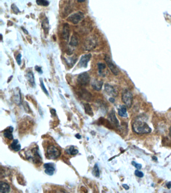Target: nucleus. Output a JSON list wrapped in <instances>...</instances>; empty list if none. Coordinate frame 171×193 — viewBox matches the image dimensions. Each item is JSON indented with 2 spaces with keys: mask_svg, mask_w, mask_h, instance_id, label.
<instances>
[{
  "mask_svg": "<svg viewBox=\"0 0 171 193\" xmlns=\"http://www.w3.org/2000/svg\"><path fill=\"white\" fill-rule=\"evenodd\" d=\"M22 30H23L24 32L25 33H26V34H28V32L27 30H26L25 29H24L23 28H22Z\"/></svg>",
  "mask_w": 171,
  "mask_h": 193,
  "instance_id": "nucleus-37",
  "label": "nucleus"
},
{
  "mask_svg": "<svg viewBox=\"0 0 171 193\" xmlns=\"http://www.w3.org/2000/svg\"><path fill=\"white\" fill-rule=\"evenodd\" d=\"M75 136H76V137L77 138H78V139H80L81 138V135H80L79 134H77L76 135H75Z\"/></svg>",
  "mask_w": 171,
  "mask_h": 193,
  "instance_id": "nucleus-38",
  "label": "nucleus"
},
{
  "mask_svg": "<svg viewBox=\"0 0 171 193\" xmlns=\"http://www.w3.org/2000/svg\"><path fill=\"white\" fill-rule=\"evenodd\" d=\"M169 136L171 139V126L170 127L169 129Z\"/></svg>",
  "mask_w": 171,
  "mask_h": 193,
  "instance_id": "nucleus-39",
  "label": "nucleus"
},
{
  "mask_svg": "<svg viewBox=\"0 0 171 193\" xmlns=\"http://www.w3.org/2000/svg\"><path fill=\"white\" fill-rule=\"evenodd\" d=\"M36 3L39 6H48L49 4V2L47 0H36Z\"/></svg>",
  "mask_w": 171,
  "mask_h": 193,
  "instance_id": "nucleus-23",
  "label": "nucleus"
},
{
  "mask_svg": "<svg viewBox=\"0 0 171 193\" xmlns=\"http://www.w3.org/2000/svg\"><path fill=\"white\" fill-rule=\"evenodd\" d=\"M76 60L77 58H74V57L73 58H72V57H71V58H69L68 60L66 59V61H67L68 65H69V66L71 65V66H73L74 64H75Z\"/></svg>",
  "mask_w": 171,
  "mask_h": 193,
  "instance_id": "nucleus-26",
  "label": "nucleus"
},
{
  "mask_svg": "<svg viewBox=\"0 0 171 193\" xmlns=\"http://www.w3.org/2000/svg\"><path fill=\"white\" fill-rule=\"evenodd\" d=\"M80 96L84 100L87 101H90L91 100V96L90 92L85 90H82L80 91Z\"/></svg>",
  "mask_w": 171,
  "mask_h": 193,
  "instance_id": "nucleus-14",
  "label": "nucleus"
},
{
  "mask_svg": "<svg viewBox=\"0 0 171 193\" xmlns=\"http://www.w3.org/2000/svg\"><path fill=\"white\" fill-rule=\"evenodd\" d=\"M11 147L12 149L15 151H19L21 148V146L20 144H19V141L18 139H15L13 140V143L11 145Z\"/></svg>",
  "mask_w": 171,
  "mask_h": 193,
  "instance_id": "nucleus-18",
  "label": "nucleus"
},
{
  "mask_svg": "<svg viewBox=\"0 0 171 193\" xmlns=\"http://www.w3.org/2000/svg\"><path fill=\"white\" fill-rule=\"evenodd\" d=\"M132 165H134V167H135L137 169H140L142 168V165L140 164H137L135 162L132 161Z\"/></svg>",
  "mask_w": 171,
  "mask_h": 193,
  "instance_id": "nucleus-32",
  "label": "nucleus"
},
{
  "mask_svg": "<svg viewBox=\"0 0 171 193\" xmlns=\"http://www.w3.org/2000/svg\"><path fill=\"white\" fill-rule=\"evenodd\" d=\"M104 90L108 95L111 96H117V93L114 87L106 83L104 86Z\"/></svg>",
  "mask_w": 171,
  "mask_h": 193,
  "instance_id": "nucleus-9",
  "label": "nucleus"
},
{
  "mask_svg": "<svg viewBox=\"0 0 171 193\" xmlns=\"http://www.w3.org/2000/svg\"><path fill=\"white\" fill-rule=\"evenodd\" d=\"M69 44L73 46H76L78 44V40L77 38L74 35L72 36L71 39Z\"/></svg>",
  "mask_w": 171,
  "mask_h": 193,
  "instance_id": "nucleus-24",
  "label": "nucleus"
},
{
  "mask_svg": "<svg viewBox=\"0 0 171 193\" xmlns=\"http://www.w3.org/2000/svg\"><path fill=\"white\" fill-rule=\"evenodd\" d=\"M13 127L10 126L6 129L4 131V135L5 137L8 138L9 140H12L13 139V135L12 133L13 132Z\"/></svg>",
  "mask_w": 171,
  "mask_h": 193,
  "instance_id": "nucleus-13",
  "label": "nucleus"
},
{
  "mask_svg": "<svg viewBox=\"0 0 171 193\" xmlns=\"http://www.w3.org/2000/svg\"><path fill=\"white\" fill-rule=\"evenodd\" d=\"M13 100L15 102V103L18 105H19L21 103V92L19 89L16 90V92L14 93Z\"/></svg>",
  "mask_w": 171,
  "mask_h": 193,
  "instance_id": "nucleus-12",
  "label": "nucleus"
},
{
  "mask_svg": "<svg viewBox=\"0 0 171 193\" xmlns=\"http://www.w3.org/2000/svg\"><path fill=\"white\" fill-rule=\"evenodd\" d=\"M26 78L27 79L28 82H29L32 87H34L35 86V78L34 74L32 72H28L26 75Z\"/></svg>",
  "mask_w": 171,
  "mask_h": 193,
  "instance_id": "nucleus-17",
  "label": "nucleus"
},
{
  "mask_svg": "<svg viewBox=\"0 0 171 193\" xmlns=\"http://www.w3.org/2000/svg\"><path fill=\"white\" fill-rule=\"evenodd\" d=\"M92 174L95 175V177H98V178L100 177V170H99V167H98L97 164H95V167H93V170H92Z\"/></svg>",
  "mask_w": 171,
  "mask_h": 193,
  "instance_id": "nucleus-22",
  "label": "nucleus"
},
{
  "mask_svg": "<svg viewBox=\"0 0 171 193\" xmlns=\"http://www.w3.org/2000/svg\"><path fill=\"white\" fill-rule=\"evenodd\" d=\"M21 54L19 53L18 56H17L16 61L18 65H20L21 64Z\"/></svg>",
  "mask_w": 171,
  "mask_h": 193,
  "instance_id": "nucleus-31",
  "label": "nucleus"
},
{
  "mask_svg": "<svg viewBox=\"0 0 171 193\" xmlns=\"http://www.w3.org/2000/svg\"><path fill=\"white\" fill-rule=\"evenodd\" d=\"M49 22L48 21L47 19H46V20H44V21L42 23V27L44 28V29H45V30L46 29H48V25H49Z\"/></svg>",
  "mask_w": 171,
  "mask_h": 193,
  "instance_id": "nucleus-28",
  "label": "nucleus"
},
{
  "mask_svg": "<svg viewBox=\"0 0 171 193\" xmlns=\"http://www.w3.org/2000/svg\"><path fill=\"white\" fill-rule=\"evenodd\" d=\"M0 192L1 193H8L10 191V186L8 183L4 182L0 183Z\"/></svg>",
  "mask_w": 171,
  "mask_h": 193,
  "instance_id": "nucleus-15",
  "label": "nucleus"
},
{
  "mask_svg": "<svg viewBox=\"0 0 171 193\" xmlns=\"http://www.w3.org/2000/svg\"><path fill=\"white\" fill-rule=\"evenodd\" d=\"M122 186H123V188L125 189L126 190H129V186H128L127 185H126V184H123V185H122Z\"/></svg>",
  "mask_w": 171,
  "mask_h": 193,
  "instance_id": "nucleus-34",
  "label": "nucleus"
},
{
  "mask_svg": "<svg viewBox=\"0 0 171 193\" xmlns=\"http://www.w3.org/2000/svg\"><path fill=\"white\" fill-rule=\"evenodd\" d=\"M84 18V15L81 12H77L68 17L67 20L74 24H77Z\"/></svg>",
  "mask_w": 171,
  "mask_h": 193,
  "instance_id": "nucleus-4",
  "label": "nucleus"
},
{
  "mask_svg": "<svg viewBox=\"0 0 171 193\" xmlns=\"http://www.w3.org/2000/svg\"><path fill=\"white\" fill-rule=\"evenodd\" d=\"M35 69H36V71H37L39 73H41V74H42V70L41 69V68L40 67H39L38 66H36L35 67Z\"/></svg>",
  "mask_w": 171,
  "mask_h": 193,
  "instance_id": "nucleus-33",
  "label": "nucleus"
},
{
  "mask_svg": "<svg viewBox=\"0 0 171 193\" xmlns=\"http://www.w3.org/2000/svg\"><path fill=\"white\" fill-rule=\"evenodd\" d=\"M61 152L54 145H49L47 149V155L48 159H55L60 156Z\"/></svg>",
  "mask_w": 171,
  "mask_h": 193,
  "instance_id": "nucleus-3",
  "label": "nucleus"
},
{
  "mask_svg": "<svg viewBox=\"0 0 171 193\" xmlns=\"http://www.w3.org/2000/svg\"><path fill=\"white\" fill-rule=\"evenodd\" d=\"M98 72L100 75H103V70L106 69V64L103 63H99L98 64Z\"/></svg>",
  "mask_w": 171,
  "mask_h": 193,
  "instance_id": "nucleus-25",
  "label": "nucleus"
},
{
  "mask_svg": "<svg viewBox=\"0 0 171 193\" xmlns=\"http://www.w3.org/2000/svg\"><path fill=\"white\" fill-rule=\"evenodd\" d=\"M77 1L79 3H82L85 1V0H77Z\"/></svg>",
  "mask_w": 171,
  "mask_h": 193,
  "instance_id": "nucleus-40",
  "label": "nucleus"
},
{
  "mask_svg": "<svg viewBox=\"0 0 171 193\" xmlns=\"http://www.w3.org/2000/svg\"><path fill=\"white\" fill-rule=\"evenodd\" d=\"M135 173L136 176H137L138 177H139V178H143V173L140 172V171L138 170H135Z\"/></svg>",
  "mask_w": 171,
  "mask_h": 193,
  "instance_id": "nucleus-29",
  "label": "nucleus"
},
{
  "mask_svg": "<svg viewBox=\"0 0 171 193\" xmlns=\"http://www.w3.org/2000/svg\"><path fill=\"white\" fill-rule=\"evenodd\" d=\"M40 86H41V88L42 89L43 91L44 92V93L46 95L49 96V93L48 92L45 86H44V83L43 82L42 79H40Z\"/></svg>",
  "mask_w": 171,
  "mask_h": 193,
  "instance_id": "nucleus-27",
  "label": "nucleus"
},
{
  "mask_svg": "<svg viewBox=\"0 0 171 193\" xmlns=\"http://www.w3.org/2000/svg\"><path fill=\"white\" fill-rule=\"evenodd\" d=\"M69 36V26L68 25L65 23L64 25L63 29V37L65 40H68Z\"/></svg>",
  "mask_w": 171,
  "mask_h": 193,
  "instance_id": "nucleus-16",
  "label": "nucleus"
},
{
  "mask_svg": "<svg viewBox=\"0 0 171 193\" xmlns=\"http://www.w3.org/2000/svg\"><path fill=\"white\" fill-rule=\"evenodd\" d=\"M109 101L111 102V103H113L115 102L114 99L113 98V97H111V98H109Z\"/></svg>",
  "mask_w": 171,
  "mask_h": 193,
  "instance_id": "nucleus-35",
  "label": "nucleus"
},
{
  "mask_svg": "<svg viewBox=\"0 0 171 193\" xmlns=\"http://www.w3.org/2000/svg\"><path fill=\"white\" fill-rule=\"evenodd\" d=\"M91 54H86L82 56L80 61L78 63V67H80L86 68L88 66V62L90 61L91 58Z\"/></svg>",
  "mask_w": 171,
  "mask_h": 193,
  "instance_id": "nucleus-7",
  "label": "nucleus"
},
{
  "mask_svg": "<svg viewBox=\"0 0 171 193\" xmlns=\"http://www.w3.org/2000/svg\"><path fill=\"white\" fill-rule=\"evenodd\" d=\"M66 152L69 155L74 156L78 154V150L75 148L74 146H71L69 148L66 150Z\"/></svg>",
  "mask_w": 171,
  "mask_h": 193,
  "instance_id": "nucleus-19",
  "label": "nucleus"
},
{
  "mask_svg": "<svg viewBox=\"0 0 171 193\" xmlns=\"http://www.w3.org/2000/svg\"><path fill=\"white\" fill-rule=\"evenodd\" d=\"M45 173L49 175H52L55 170L54 164L52 163H46L44 164Z\"/></svg>",
  "mask_w": 171,
  "mask_h": 193,
  "instance_id": "nucleus-8",
  "label": "nucleus"
},
{
  "mask_svg": "<svg viewBox=\"0 0 171 193\" xmlns=\"http://www.w3.org/2000/svg\"><path fill=\"white\" fill-rule=\"evenodd\" d=\"M90 78L89 74L87 72H83L78 75L77 82L82 86H86L90 83Z\"/></svg>",
  "mask_w": 171,
  "mask_h": 193,
  "instance_id": "nucleus-5",
  "label": "nucleus"
},
{
  "mask_svg": "<svg viewBox=\"0 0 171 193\" xmlns=\"http://www.w3.org/2000/svg\"><path fill=\"white\" fill-rule=\"evenodd\" d=\"M122 101L123 102L127 108H130L133 103V96L132 94L127 90H124L122 96Z\"/></svg>",
  "mask_w": 171,
  "mask_h": 193,
  "instance_id": "nucleus-2",
  "label": "nucleus"
},
{
  "mask_svg": "<svg viewBox=\"0 0 171 193\" xmlns=\"http://www.w3.org/2000/svg\"><path fill=\"white\" fill-rule=\"evenodd\" d=\"M108 119L111 123H112L116 127H119V122L117 120L116 117L115 112L114 110H112L108 114Z\"/></svg>",
  "mask_w": 171,
  "mask_h": 193,
  "instance_id": "nucleus-10",
  "label": "nucleus"
},
{
  "mask_svg": "<svg viewBox=\"0 0 171 193\" xmlns=\"http://www.w3.org/2000/svg\"><path fill=\"white\" fill-rule=\"evenodd\" d=\"M118 113L119 116L121 117H127V106L126 105H123L118 110Z\"/></svg>",
  "mask_w": 171,
  "mask_h": 193,
  "instance_id": "nucleus-21",
  "label": "nucleus"
},
{
  "mask_svg": "<svg viewBox=\"0 0 171 193\" xmlns=\"http://www.w3.org/2000/svg\"><path fill=\"white\" fill-rule=\"evenodd\" d=\"M103 84V81L95 80H94L92 82V83H91V86H92V87L94 90L99 91L100 90H101Z\"/></svg>",
  "mask_w": 171,
  "mask_h": 193,
  "instance_id": "nucleus-11",
  "label": "nucleus"
},
{
  "mask_svg": "<svg viewBox=\"0 0 171 193\" xmlns=\"http://www.w3.org/2000/svg\"><path fill=\"white\" fill-rule=\"evenodd\" d=\"M12 9L13 10V11L15 12V13H18L20 12V10L18 8V7L15 4H13L12 5Z\"/></svg>",
  "mask_w": 171,
  "mask_h": 193,
  "instance_id": "nucleus-30",
  "label": "nucleus"
},
{
  "mask_svg": "<svg viewBox=\"0 0 171 193\" xmlns=\"http://www.w3.org/2000/svg\"><path fill=\"white\" fill-rule=\"evenodd\" d=\"M132 128L134 132L137 134H148L151 132V128L145 122L137 120L132 124Z\"/></svg>",
  "mask_w": 171,
  "mask_h": 193,
  "instance_id": "nucleus-1",
  "label": "nucleus"
},
{
  "mask_svg": "<svg viewBox=\"0 0 171 193\" xmlns=\"http://www.w3.org/2000/svg\"><path fill=\"white\" fill-rule=\"evenodd\" d=\"M84 107L85 112L86 114H88V115H90V116H93V111H92V109L90 105L89 104H84Z\"/></svg>",
  "mask_w": 171,
  "mask_h": 193,
  "instance_id": "nucleus-20",
  "label": "nucleus"
},
{
  "mask_svg": "<svg viewBox=\"0 0 171 193\" xmlns=\"http://www.w3.org/2000/svg\"><path fill=\"white\" fill-rule=\"evenodd\" d=\"M104 60L106 61V64H108V67H109V69L111 71V72H113L114 75H117L119 74V70L117 69V67L114 65V64L113 63L109 56H108V55L105 56Z\"/></svg>",
  "mask_w": 171,
  "mask_h": 193,
  "instance_id": "nucleus-6",
  "label": "nucleus"
},
{
  "mask_svg": "<svg viewBox=\"0 0 171 193\" xmlns=\"http://www.w3.org/2000/svg\"><path fill=\"white\" fill-rule=\"evenodd\" d=\"M167 186L168 189H170L171 188V182H169L167 184Z\"/></svg>",
  "mask_w": 171,
  "mask_h": 193,
  "instance_id": "nucleus-36",
  "label": "nucleus"
}]
</instances>
